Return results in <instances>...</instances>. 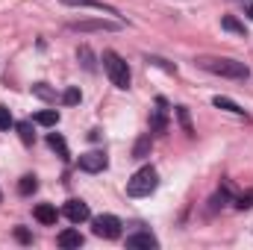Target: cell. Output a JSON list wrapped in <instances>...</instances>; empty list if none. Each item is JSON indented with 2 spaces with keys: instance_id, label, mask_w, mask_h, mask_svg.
I'll return each instance as SVG.
<instances>
[{
  "instance_id": "17",
  "label": "cell",
  "mask_w": 253,
  "mask_h": 250,
  "mask_svg": "<svg viewBox=\"0 0 253 250\" xmlns=\"http://www.w3.org/2000/svg\"><path fill=\"white\" fill-rule=\"evenodd\" d=\"M80 100H83V94H80V88H77V85L65 88V94H62V103H65V106H77Z\"/></svg>"
},
{
  "instance_id": "5",
  "label": "cell",
  "mask_w": 253,
  "mask_h": 250,
  "mask_svg": "<svg viewBox=\"0 0 253 250\" xmlns=\"http://www.w3.org/2000/svg\"><path fill=\"white\" fill-rule=\"evenodd\" d=\"M65 218L71 221V224H83V221H88L91 218V212H88V203L85 200H77V197H71L68 203H65Z\"/></svg>"
},
{
  "instance_id": "1",
  "label": "cell",
  "mask_w": 253,
  "mask_h": 250,
  "mask_svg": "<svg viewBox=\"0 0 253 250\" xmlns=\"http://www.w3.org/2000/svg\"><path fill=\"white\" fill-rule=\"evenodd\" d=\"M159 186V174H156V168H141V171H135L132 174V180L126 183V194L129 197H147L150 191H156Z\"/></svg>"
},
{
  "instance_id": "10",
  "label": "cell",
  "mask_w": 253,
  "mask_h": 250,
  "mask_svg": "<svg viewBox=\"0 0 253 250\" xmlns=\"http://www.w3.org/2000/svg\"><path fill=\"white\" fill-rule=\"evenodd\" d=\"M71 30H118V24H109V21H77V24H71Z\"/></svg>"
},
{
  "instance_id": "20",
  "label": "cell",
  "mask_w": 253,
  "mask_h": 250,
  "mask_svg": "<svg viewBox=\"0 0 253 250\" xmlns=\"http://www.w3.org/2000/svg\"><path fill=\"white\" fill-rule=\"evenodd\" d=\"M33 94H39V97H44V100H56V91H53V88H47L44 83L33 85Z\"/></svg>"
},
{
  "instance_id": "14",
  "label": "cell",
  "mask_w": 253,
  "mask_h": 250,
  "mask_svg": "<svg viewBox=\"0 0 253 250\" xmlns=\"http://www.w3.org/2000/svg\"><path fill=\"white\" fill-rule=\"evenodd\" d=\"M212 103H215V106H218V109H227V112H233V115H245V109H242V106H239V103H233V100H230V97H215V100H212Z\"/></svg>"
},
{
  "instance_id": "11",
  "label": "cell",
  "mask_w": 253,
  "mask_h": 250,
  "mask_svg": "<svg viewBox=\"0 0 253 250\" xmlns=\"http://www.w3.org/2000/svg\"><path fill=\"white\" fill-rule=\"evenodd\" d=\"M56 242H59V248H80V245H83V236H80L77 230H62Z\"/></svg>"
},
{
  "instance_id": "16",
  "label": "cell",
  "mask_w": 253,
  "mask_h": 250,
  "mask_svg": "<svg viewBox=\"0 0 253 250\" xmlns=\"http://www.w3.org/2000/svg\"><path fill=\"white\" fill-rule=\"evenodd\" d=\"M36 188H39V180H36L33 174H27V177H21V183H18V191H21V194H33Z\"/></svg>"
},
{
  "instance_id": "13",
  "label": "cell",
  "mask_w": 253,
  "mask_h": 250,
  "mask_svg": "<svg viewBox=\"0 0 253 250\" xmlns=\"http://www.w3.org/2000/svg\"><path fill=\"white\" fill-rule=\"evenodd\" d=\"M33 121L42 124V126H56L59 124V112H56V109H42V112H36Z\"/></svg>"
},
{
  "instance_id": "18",
  "label": "cell",
  "mask_w": 253,
  "mask_h": 250,
  "mask_svg": "<svg viewBox=\"0 0 253 250\" xmlns=\"http://www.w3.org/2000/svg\"><path fill=\"white\" fill-rule=\"evenodd\" d=\"M221 24H224V30H230V33H239V36H245V24H239V21H236L233 15H227V18H224Z\"/></svg>"
},
{
  "instance_id": "23",
  "label": "cell",
  "mask_w": 253,
  "mask_h": 250,
  "mask_svg": "<svg viewBox=\"0 0 253 250\" xmlns=\"http://www.w3.org/2000/svg\"><path fill=\"white\" fill-rule=\"evenodd\" d=\"M236 206H239V209H251V206H253V191H248V194H242Z\"/></svg>"
},
{
  "instance_id": "25",
  "label": "cell",
  "mask_w": 253,
  "mask_h": 250,
  "mask_svg": "<svg viewBox=\"0 0 253 250\" xmlns=\"http://www.w3.org/2000/svg\"><path fill=\"white\" fill-rule=\"evenodd\" d=\"M15 236H18L21 242H30V233H27V230H15Z\"/></svg>"
},
{
  "instance_id": "2",
  "label": "cell",
  "mask_w": 253,
  "mask_h": 250,
  "mask_svg": "<svg viewBox=\"0 0 253 250\" xmlns=\"http://www.w3.org/2000/svg\"><path fill=\"white\" fill-rule=\"evenodd\" d=\"M103 68H106L112 85H118V88H129V68H126V62L115 53V50H103Z\"/></svg>"
},
{
  "instance_id": "3",
  "label": "cell",
  "mask_w": 253,
  "mask_h": 250,
  "mask_svg": "<svg viewBox=\"0 0 253 250\" xmlns=\"http://www.w3.org/2000/svg\"><path fill=\"white\" fill-rule=\"evenodd\" d=\"M203 68L212 71V74H221V77H233V80H248V65L236 62V59H203Z\"/></svg>"
},
{
  "instance_id": "21",
  "label": "cell",
  "mask_w": 253,
  "mask_h": 250,
  "mask_svg": "<svg viewBox=\"0 0 253 250\" xmlns=\"http://www.w3.org/2000/svg\"><path fill=\"white\" fill-rule=\"evenodd\" d=\"M177 118H180V124H183V129H186V132H194V129H191V121H189V109H186V106H177Z\"/></svg>"
},
{
  "instance_id": "7",
  "label": "cell",
  "mask_w": 253,
  "mask_h": 250,
  "mask_svg": "<svg viewBox=\"0 0 253 250\" xmlns=\"http://www.w3.org/2000/svg\"><path fill=\"white\" fill-rule=\"evenodd\" d=\"M36 221H39V224H44V227H53V224L59 221L56 206H50V203H39V206H36Z\"/></svg>"
},
{
  "instance_id": "22",
  "label": "cell",
  "mask_w": 253,
  "mask_h": 250,
  "mask_svg": "<svg viewBox=\"0 0 253 250\" xmlns=\"http://www.w3.org/2000/svg\"><path fill=\"white\" fill-rule=\"evenodd\" d=\"M9 126H12V115L6 106H0V129H9Z\"/></svg>"
},
{
  "instance_id": "12",
  "label": "cell",
  "mask_w": 253,
  "mask_h": 250,
  "mask_svg": "<svg viewBox=\"0 0 253 250\" xmlns=\"http://www.w3.org/2000/svg\"><path fill=\"white\" fill-rule=\"evenodd\" d=\"M65 6H88V9H100V12H109V15H118L112 6H106V3H100V0H62Z\"/></svg>"
},
{
  "instance_id": "6",
  "label": "cell",
  "mask_w": 253,
  "mask_h": 250,
  "mask_svg": "<svg viewBox=\"0 0 253 250\" xmlns=\"http://www.w3.org/2000/svg\"><path fill=\"white\" fill-rule=\"evenodd\" d=\"M80 168H83V171H88V174H97V171H103V168H106V156H103L100 150H88V153H83V156H80Z\"/></svg>"
},
{
  "instance_id": "9",
  "label": "cell",
  "mask_w": 253,
  "mask_h": 250,
  "mask_svg": "<svg viewBox=\"0 0 253 250\" xmlns=\"http://www.w3.org/2000/svg\"><path fill=\"white\" fill-rule=\"evenodd\" d=\"M47 147H50V150H56V156H59V159H65V162L71 159L68 144H65V138L59 135V132H50V135H47Z\"/></svg>"
},
{
  "instance_id": "8",
  "label": "cell",
  "mask_w": 253,
  "mask_h": 250,
  "mask_svg": "<svg viewBox=\"0 0 253 250\" xmlns=\"http://www.w3.org/2000/svg\"><path fill=\"white\" fill-rule=\"evenodd\" d=\"M126 248L156 250V248H159V242H156V236H150V233H135V236H126Z\"/></svg>"
},
{
  "instance_id": "4",
  "label": "cell",
  "mask_w": 253,
  "mask_h": 250,
  "mask_svg": "<svg viewBox=\"0 0 253 250\" xmlns=\"http://www.w3.org/2000/svg\"><path fill=\"white\" fill-rule=\"evenodd\" d=\"M91 230H94V236H100V239H118V236H121V221H118L115 215H100V218L91 221Z\"/></svg>"
},
{
  "instance_id": "24",
  "label": "cell",
  "mask_w": 253,
  "mask_h": 250,
  "mask_svg": "<svg viewBox=\"0 0 253 250\" xmlns=\"http://www.w3.org/2000/svg\"><path fill=\"white\" fill-rule=\"evenodd\" d=\"M239 6H245V15H251V21H253V0H236Z\"/></svg>"
},
{
  "instance_id": "15",
  "label": "cell",
  "mask_w": 253,
  "mask_h": 250,
  "mask_svg": "<svg viewBox=\"0 0 253 250\" xmlns=\"http://www.w3.org/2000/svg\"><path fill=\"white\" fill-rule=\"evenodd\" d=\"M18 135H21L24 144H33V141H36V132H33V124H30V121H21V124H18Z\"/></svg>"
},
{
  "instance_id": "19",
  "label": "cell",
  "mask_w": 253,
  "mask_h": 250,
  "mask_svg": "<svg viewBox=\"0 0 253 250\" xmlns=\"http://www.w3.org/2000/svg\"><path fill=\"white\" fill-rule=\"evenodd\" d=\"M147 150H150V135H144V138H138V144H135V150H132V156H135V159H144V156H147Z\"/></svg>"
}]
</instances>
